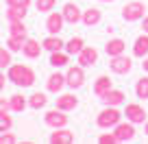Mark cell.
I'll return each instance as SVG.
<instances>
[{"label":"cell","instance_id":"1","mask_svg":"<svg viewBox=\"0 0 148 144\" xmlns=\"http://www.w3.org/2000/svg\"><path fill=\"white\" fill-rule=\"evenodd\" d=\"M7 79L11 83L20 85V88H31L35 83V72H33V68H28L24 63H11L7 68Z\"/></svg>","mask_w":148,"mask_h":144},{"label":"cell","instance_id":"15","mask_svg":"<svg viewBox=\"0 0 148 144\" xmlns=\"http://www.w3.org/2000/svg\"><path fill=\"white\" fill-rule=\"evenodd\" d=\"M76 105H79V98L74 96V94H61V96L57 98V107L63 109L65 114L72 112V109H76Z\"/></svg>","mask_w":148,"mask_h":144},{"label":"cell","instance_id":"16","mask_svg":"<svg viewBox=\"0 0 148 144\" xmlns=\"http://www.w3.org/2000/svg\"><path fill=\"white\" fill-rule=\"evenodd\" d=\"M100 20H102V11L96 9V7H89V9L83 11V20H81V22H83L85 26H96Z\"/></svg>","mask_w":148,"mask_h":144},{"label":"cell","instance_id":"22","mask_svg":"<svg viewBox=\"0 0 148 144\" xmlns=\"http://www.w3.org/2000/svg\"><path fill=\"white\" fill-rule=\"evenodd\" d=\"M9 35H18V37H28V28L24 20H13L9 22Z\"/></svg>","mask_w":148,"mask_h":144},{"label":"cell","instance_id":"26","mask_svg":"<svg viewBox=\"0 0 148 144\" xmlns=\"http://www.w3.org/2000/svg\"><path fill=\"white\" fill-rule=\"evenodd\" d=\"M135 96L142 98V101H146V98H148V76L137 79V83H135Z\"/></svg>","mask_w":148,"mask_h":144},{"label":"cell","instance_id":"39","mask_svg":"<svg viewBox=\"0 0 148 144\" xmlns=\"http://www.w3.org/2000/svg\"><path fill=\"white\" fill-rule=\"evenodd\" d=\"M142 65H144V70L148 72V57H144V63H142Z\"/></svg>","mask_w":148,"mask_h":144},{"label":"cell","instance_id":"6","mask_svg":"<svg viewBox=\"0 0 148 144\" xmlns=\"http://www.w3.org/2000/svg\"><path fill=\"white\" fill-rule=\"evenodd\" d=\"M44 122H46L48 127H52V129H59V127H65V125H68V116H65L63 109L55 107V109L46 112V116H44Z\"/></svg>","mask_w":148,"mask_h":144},{"label":"cell","instance_id":"25","mask_svg":"<svg viewBox=\"0 0 148 144\" xmlns=\"http://www.w3.org/2000/svg\"><path fill=\"white\" fill-rule=\"evenodd\" d=\"M70 61V55L65 50H55L50 52V65H55V68H61V65H65Z\"/></svg>","mask_w":148,"mask_h":144},{"label":"cell","instance_id":"23","mask_svg":"<svg viewBox=\"0 0 148 144\" xmlns=\"http://www.w3.org/2000/svg\"><path fill=\"white\" fill-rule=\"evenodd\" d=\"M83 46H85L83 37H72L65 44V52H68V55H79V52L83 50Z\"/></svg>","mask_w":148,"mask_h":144},{"label":"cell","instance_id":"12","mask_svg":"<svg viewBox=\"0 0 148 144\" xmlns=\"http://www.w3.org/2000/svg\"><path fill=\"white\" fill-rule=\"evenodd\" d=\"M42 50H44V46L37 42V39L26 37V42H24V48H22L24 57H28V59H37V57L42 55Z\"/></svg>","mask_w":148,"mask_h":144},{"label":"cell","instance_id":"40","mask_svg":"<svg viewBox=\"0 0 148 144\" xmlns=\"http://www.w3.org/2000/svg\"><path fill=\"white\" fill-rule=\"evenodd\" d=\"M144 133L148 135V120H146V125H144Z\"/></svg>","mask_w":148,"mask_h":144},{"label":"cell","instance_id":"9","mask_svg":"<svg viewBox=\"0 0 148 144\" xmlns=\"http://www.w3.org/2000/svg\"><path fill=\"white\" fill-rule=\"evenodd\" d=\"M61 13H63V20L68 24H79L81 20H83V11H81L79 5H74V2H65Z\"/></svg>","mask_w":148,"mask_h":144},{"label":"cell","instance_id":"36","mask_svg":"<svg viewBox=\"0 0 148 144\" xmlns=\"http://www.w3.org/2000/svg\"><path fill=\"white\" fill-rule=\"evenodd\" d=\"M9 109H11L9 101H5V98H0V114H2V112H9Z\"/></svg>","mask_w":148,"mask_h":144},{"label":"cell","instance_id":"14","mask_svg":"<svg viewBox=\"0 0 148 144\" xmlns=\"http://www.w3.org/2000/svg\"><path fill=\"white\" fill-rule=\"evenodd\" d=\"M50 142L52 144H72L74 133L68 131V129H63V127H59V129H55V133H50Z\"/></svg>","mask_w":148,"mask_h":144},{"label":"cell","instance_id":"35","mask_svg":"<svg viewBox=\"0 0 148 144\" xmlns=\"http://www.w3.org/2000/svg\"><path fill=\"white\" fill-rule=\"evenodd\" d=\"M98 142H100V144H116L118 138H116L113 133H102L100 138H98Z\"/></svg>","mask_w":148,"mask_h":144},{"label":"cell","instance_id":"27","mask_svg":"<svg viewBox=\"0 0 148 144\" xmlns=\"http://www.w3.org/2000/svg\"><path fill=\"white\" fill-rule=\"evenodd\" d=\"M24 42H26V37H18V35H9V39H7V48H9L11 52H20L24 48Z\"/></svg>","mask_w":148,"mask_h":144},{"label":"cell","instance_id":"10","mask_svg":"<svg viewBox=\"0 0 148 144\" xmlns=\"http://www.w3.org/2000/svg\"><path fill=\"white\" fill-rule=\"evenodd\" d=\"M63 24H65V20H63V13H50L46 18V31H48V35H59L61 31H63Z\"/></svg>","mask_w":148,"mask_h":144},{"label":"cell","instance_id":"32","mask_svg":"<svg viewBox=\"0 0 148 144\" xmlns=\"http://www.w3.org/2000/svg\"><path fill=\"white\" fill-rule=\"evenodd\" d=\"M55 5H57V0H37V2H35L37 11H52Z\"/></svg>","mask_w":148,"mask_h":144},{"label":"cell","instance_id":"30","mask_svg":"<svg viewBox=\"0 0 148 144\" xmlns=\"http://www.w3.org/2000/svg\"><path fill=\"white\" fill-rule=\"evenodd\" d=\"M11 55H13V52H11L9 48H0V70H2V68H9V65L13 63Z\"/></svg>","mask_w":148,"mask_h":144},{"label":"cell","instance_id":"34","mask_svg":"<svg viewBox=\"0 0 148 144\" xmlns=\"http://www.w3.org/2000/svg\"><path fill=\"white\" fill-rule=\"evenodd\" d=\"M7 7H22V9H28V7H31V0H7Z\"/></svg>","mask_w":148,"mask_h":144},{"label":"cell","instance_id":"2","mask_svg":"<svg viewBox=\"0 0 148 144\" xmlns=\"http://www.w3.org/2000/svg\"><path fill=\"white\" fill-rule=\"evenodd\" d=\"M122 116H124V114H120V112L116 109V107L107 105L105 109H102V112L98 114L96 125L100 127V129H113V127H116L118 122H122Z\"/></svg>","mask_w":148,"mask_h":144},{"label":"cell","instance_id":"21","mask_svg":"<svg viewBox=\"0 0 148 144\" xmlns=\"http://www.w3.org/2000/svg\"><path fill=\"white\" fill-rule=\"evenodd\" d=\"M42 46L46 48L48 52H55V50H65V44H63V39H61L59 35H48V37L42 42Z\"/></svg>","mask_w":148,"mask_h":144},{"label":"cell","instance_id":"13","mask_svg":"<svg viewBox=\"0 0 148 144\" xmlns=\"http://www.w3.org/2000/svg\"><path fill=\"white\" fill-rule=\"evenodd\" d=\"M124 98H126V94L122 92V90H113V88H111L109 92H107L105 96L100 98V101L105 103V105H111V107H118V105H122V103H124Z\"/></svg>","mask_w":148,"mask_h":144},{"label":"cell","instance_id":"5","mask_svg":"<svg viewBox=\"0 0 148 144\" xmlns=\"http://www.w3.org/2000/svg\"><path fill=\"white\" fill-rule=\"evenodd\" d=\"M109 68H111V72H116V74H129L131 70H133V61H131V57H126L124 52H122V55L111 57Z\"/></svg>","mask_w":148,"mask_h":144},{"label":"cell","instance_id":"20","mask_svg":"<svg viewBox=\"0 0 148 144\" xmlns=\"http://www.w3.org/2000/svg\"><path fill=\"white\" fill-rule=\"evenodd\" d=\"M105 50H107V55H109V57H116V55H122V52L126 50V44H124V39H120V37L109 39L107 46H105Z\"/></svg>","mask_w":148,"mask_h":144},{"label":"cell","instance_id":"8","mask_svg":"<svg viewBox=\"0 0 148 144\" xmlns=\"http://www.w3.org/2000/svg\"><path fill=\"white\" fill-rule=\"evenodd\" d=\"M124 116H126V120H131L133 125H139V122H144L148 118V114H146V109H144L142 105H137V103H129L126 109H124Z\"/></svg>","mask_w":148,"mask_h":144},{"label":"cell","instance_id":"18","mask_svg":"<svg viewBox=\"0 0 148 144\" xmlns=\"http://www.w3.org/2000/svg\"><path fill=\"white\" fill-rule=\"evenodd\" d=\"M111 88H113V81H111L107 74H102V76H98V79H96V83H94V94L102 98V96H105V94L109 92Z\"/></svg>","mask_w":148,"mask_h":144},{"label":"cell","instance_id":"37","mask_svg":"<svg viewBox=\"0 0 148 144\" xmlns=\"http://www.w3.org/2000/svg\"><path fill=\"white\" fill-rule=\"evenodd\" d=\"M7 76H5V72H0V92H2V90H5V83H7Z\"/></svg>","mask_w":148,"mask_h":144},{"label":"cell","instance_id":"17","mask_svg":"<svg viewBox=\"0 0 148 144\" xmlns=\"http://www.w3.org/2000/svg\"><path fill=\"white\" fill-rule=\"evenodd\" d=\"M63 85H65V74H59V72L50 74V76H48V81H46V90H48V92H52V94L61 92Z\"/></svg>","mask_w":148,"mask_h":144},{"label":"cell","instance_id":"4","mask_svg":"<svg viewBox=\"0 0 148 144\" xmlns=\"http://www.w3.org/2000/svg\"><path fill=\"white\" fill-rule=\"evenodd\" d=\"M83 83H85L83 65H70L68 72H65V85L72 90H79V88H83Z\"/></svg>","mask_w":148,"mask_h":144},{"label":"cell","instance_id":"24","mask_svg":"<svg viewBox=\"0 0 148 144\" xmlns=\"http://www.w3.org/2000/svg\"><path fill=\"white\" fill-rule=\"evenodd\" d=\"M9 105H11V112H24L26 109V105H28V101L22 96V94H13V96L9 98Z\"/></svg>","mask_w":148,"mask_h":144},{"label":"cell","instance_id":"11","mask_svg":"<svg viewBox=\"0 0 148 144\" xmlns=\"http://www.w3.org/2000/svg\"><path fill=\"white\" fill-rule=\"evenodd\" d=\"M76 57H79V65L89 68V65H94L98 61V50L94 46H83V50H81Z\"/></svg>","mask_w":148,"mask_h":144},{"label":"cell","instance_id":"33","mask_svg":"<svg viewBox=\"0 0 148 144\" xmlns=\"http://www.w3.org/2000/svg\"><path fill=\"white\" fill-rule=\"evenodd\" d=\"M15 142H18V138L13 133H9V131L0 133V144H15Z\"/></svg>","mask_w":148,"mask_h":144},{"label":"cell","instance_id":"19","mask_svg":"<svg viewBox=\"0 0 148 144\" xmlns=\"http://www.w3.org/2000/svg\"><path fill=\"white\" fill-rule=\"evenodd\" d=\"M133 55L139 57V59L148 57V33H144V35H139V37L135 39V44H133Z\"/></svg>","mask_w":148,"mask_h":144},{"label":"cell","instance_id":"7","mask_svg":"<svg viewBox=\"0 0 148 144\" xmlns=\"http://www.w3.org/2000/svg\"><path fill=\"white\" fill-rule=\"evenodd\" d=\"M113 135L118 138V142H131V140L135 138V125L131 120L118 122V125L113 127Z\"/></svg>","mask_w":148,"mask_h":144},{"label":"cell","instance_id":"3","mask_svg":"<svg viewBox=\"0 0 148 144\" xmlns=\"http://www.w3.org/2000/svg\"><path fill=\"white\" fill-rule=\"evenodd\" d=\"M144 11H146V5L139 2V0H133V2L122 7V18H124L126 22H137V20L144 18Z\"/></svg>","mask_w":148,"mask_h":144},{"label":"cell","instance_id":"31","mask_svg":"<svg viewBox=\"0 0 148 144\" xmlns=\"http://www.w3.org/2000/svg\"><path fill=\"white\" fill-rule=\"evenodd\" d=\"M11 127H13V118H11L7 112H2V114H0V133L11 131Z\"/></svg>","mask_w":148,"mask_h":144},{"label":"cell","instance_id":"41","mask_svg":"<svg viewBox=\"0 0 148 144\" xmlns=\"http://www.w3.org/2000/svg\"><path fill=\"white\" fill-rule=\"evenodd\" d=\"M100 2H111V0H100Z\"/></svg>","mask_w":148,"mask_h":144},{"label":"cell","instance_id":"28","mask_svg":"<svg viewBox=\"0 0 148 144\" xmlns=\"http://www.w3.org/2000/svg\"><path fill=\"white\" fill-rule=\"evenodd\" d=\"M46 103H48V98H46V94H42V92H35L28 98V107H33V109H42V107H46Z\"/></svg>","mask_w":148,"mask_h":144},{"label":"cell","instance_id":"38","mask_svg":"<svg viewBox=\"0 0 148 144\" xmlns=\"http://www.w3.org/2000/svg\"><path fill=\"white\" fill-rule=\"evenodd\" d=\"M142 28H144V33H148V18H144V24H142Z\"/></svg>","mask_w":148,"mask_h":144},{"label":"cell","instance_id":"29","mask_svg":"<svg viewBox=\"0 0 148 144\" xmlns=\"http://www.w3.org/2000/svg\"><path fill=\"white\" fill-rule=\"evenodd\" d=\"M26 18V9H22V7H9V11H7V20L9 22H13V20H24Z\"/></svg>","mask_w":148,"mask_h":144}]
</instances>
